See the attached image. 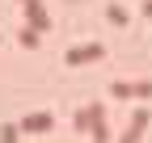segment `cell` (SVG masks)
Segmentation results:
<instances>
[{
    "label": "cell",
    "mask_w": 152,
    "mask_h": 143,
    "mask_svg": "<svg viewBox=\"0 0 152 143\" xmlns=\"http://www.w3.org/2000/svg\"><path fill=\"white\" fill-rule=\"evenodd\" d=\"M106 51L102 46H76V51H68V63H93V59H102Z\"/></svg>",
    "instance_id": "1"
},
{
    "label": "cell",
    "mask_w": 152,
    "mask_h": 143,
    "mask_svg": "<svg viewBox=\"0 0 152 143\" xmlns=\"http://www.w3.org/2000/svg\"><path fill=\"white\" fill-rule=\"evenodd\" d=\"M51 126V114H30L26 118V131H47Z\"/></svg>",
    "instance_id": "2"
},
{
    "label": "cell",
    "mask_w": 152,
    "mask_h": 143,
    "mask_svg": "<svg viewBox=\"0 0 152 143\" xmlns=\"http://www.w3.org/2000/svg\"><path fill=\"white\" fill-rule=\"evenodd\" d=\"M17 139H21L17 126H0V143H17Z\"/></svg>",
    "instance_id": "3"
},
{
    "label": "cell",
    "mask_w": 152,
    "mask_h": 143,
    "mask_svg": "<svg viewBox=\"0 0 152 143\" xmlns=\"http://www.w3.org/2000/svg\"><path fill=\"white\" fill-rule=\"evenodd\" d=\"M106 17H110V21H114V25H123V21H127V13H123V9H118V4H114V9H110V13H106Z\"/></svg>",
    "instance_id": "4"
},
{
    "label": "cell",
    "mask_w": 152,
    "mask_h": 143,
    "mask_svg": "<svg viewBox=\"0 0 152 143\" xmlns=\"http://www.w3.org/2000/svg\"><path fill=\"white\" fill-rule=\"evenodd\" d=\"M144 13H148V17H152V0H144Z\"/></svg>",
    "instance_id": "5"
}]
</instances>
